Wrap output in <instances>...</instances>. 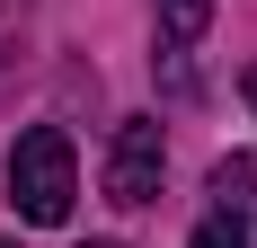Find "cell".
Returning a JSON list of instances; mask_svg holds the SVG:
<instances>
[{
  "label": "cell",
  "instance_id": "cell-2",
  "mask_svg": "<svg viewBox=\"0 0 257 248\" xmlns=\"http://www.w3.org/2000/svg\"><path fill=\"white\" fill-rule=\"evenodd\" d=\"M160 169H169V142H160V124H151V115L115 124V142H106V204H124V213L160 204Z\"/></svg>",
  "mask_w": 257,
  "mask_h": 248
},
{
  "label": "cell",
  "instance_id": "cell-1",
  "mask_svg": "<svg viewBox=\"0 0 257 248\" xmlns=\"http://www.w3.org/2000/svg\"><path fill=\"white\" fill-rule=\"evenodd\" d=\"M71 195H80L71 133H62V124H36V133H18V151H9V204H18L36 230H53V222H71Z\"/></svg>",
  "mask_w": 257,
  "mask_h": 248
},
{
  "label": "cell",
  "instance_id": "cell-5",
  "mask_svg": "<svg viewBox=\"0 0 257 248\" xmlns=\"http://www.w3.org/2000/svg\"><path fill=\"white\" fill-rule=\"evenodd\" d=\"M186 248H248V230H239V222H231V213H213V222H204V230H195V239H186Z\"/></svg>",
  "mask_w": 257,
  "mask_h": 248
},
{
  "label": "cell",
  "instance_id": "cell-8",
  "mask_svg": "<svg viewBox=\"0 0 257 248\" xmlns=\"http://www.w3.org/2000/svg\"><path fill=\"white\" fill-rule=\"evenodd\" d=\"M0 248H9V239H0Z\"/></svg>",
  "mask_w": 257,
  "mask_h": 248
},
{
  "label": "cell",
  "instance_id": "cell-3",
  "mask_svg": "<svg viewBox=\"0 0 257 248\" xmlns=\"http://www.w3.org/2000/svg\"><path fill=\"white\" fill-rule=\"evenodd\" d=\"M213 213H231V222L257 213V169L248 160H222V169H213Z\"/></svg>",
  "mask_w": 257,
  "mask_h": 248
},
{
  "label": "cell",
  "instance_id": "cell-6",
  "mask_svg": "<svg viewBox=\"0 0 257 248\" xmlns=\"http://www.w3.org/2000/svg\"><path fill=\"white\" fill-rule=\"evenodd\" d=\"M239 98H248V106H257V71H239Z\"/></svg>",
  "mask_w": 257,
  "mask_h": 248
},
{
  "label": "cell",
  "instance_id": "cell-4",
  "mask_svg": "<svg viewBox=\"0 0 257 248\" xmlns=\"http://www.w3.org/2000/svg\"><path fill=\"white\" fill-rule=\"evenodd\" d=\"M204 27H213V0H160V45L169 53H186Z\"/></svg>",
  "mask_w": 257,
  "mask_h": 248
},
{
  "label": "cell",
  "instance_id": "cell-7",
  "mask_svg": "<svg viewBox=\"0 0 257 248\" xmlns=\"http://www.w3.org/2000/svg\"><path fill=\"white\" fill-rule=\"evenodd\" d=\"M89 248H124V239H89Z\"/></svg>",
  "mask_w": 257,
  "mask_h": 248
}]
</instances>
